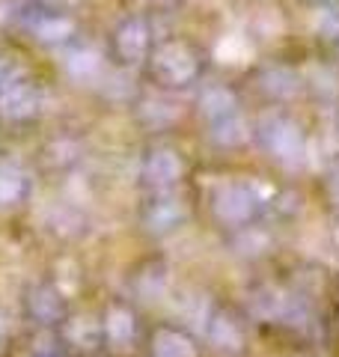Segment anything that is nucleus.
<instances>
[{"instance_id":"20e7f679","label":"nucleus","mask_w":339,"mask_h":357,"mask_svg":"<svg viewBox=\"0 0 339 357\" xmlns=\"http://www.w3.org/2000/svg\"><path fill=\"white\" fill-rule=\"evenodd\" d=\"M24 312L36 328H63L66 325L63 292H56V289L48 283L30 289L27 298H24Z\"/></svg>"},{"instance_id":"423d86ee","label":"nucleus","mask_w":339,"mask_h":357,"mask_svg":"<svg viewBox=\"0 0 339 357\" xmlns=\"http://www.w3.org/2000/svg\"><path fill=\"white\" fill-rule=\"evenodd\" d=\"M39 357H66L63 351H45V354H39Z\"/></svg>"},{"instance_id":"7ed1b4c3","label":"nucleus","mask_w":339,"mask_h":357,"mask_svg":"<svg viewBox=\"0 0 339 357\" xmlns=\"http://www.w3.org/2000/svg\"><path fill=\"white\" fill-rule=\"evenodd\" d=\"M146 351H149V357H202L206 345L188 328L173 325V321H161V325L149 328Z\"/></svg>"},{"instance_id":"f03ea898","label":"nucleus","mask_w":339,"mask_h":357,"mask_svg":"<svg viewBox=\"0 0 339 357\" xmlns=\"http://www.w3.org/2000/svg\"><path fill=\"white\" fill-rule=\"evenodd\" d=\"M247 342H250V331H247V319L239 316L229 307H218L206 316V340L211 351L223 357H241L247 354Z\"/></svg>"},{"instance_id":"39448f33","label":"nucleus","mask_w":339,"mask_h":357,"mask_svg":"<svg viewBox=\"0 0 339 357\" xmlns=\"http://www.w3.org/2000/svg\"><path fill=\"white\" fill-rule=\"evenodd\" d=\"M6 337V321H3V316H0V340Z\"/></svg>"},{"instance_id":"f257e3e1","label":"nucleus","mask_w":339,"mask_h":357,"mask_svg":"<svg viewBox=\"0 0 339 357\" xmlns=\"http://www.w3.org/2000/svg\"><path fill=\"white\" fill-rule=\"evenodd\" d=\"M98 337L101 349L110 351L113 357H128L131 351L146 349V337L149 328L143 325L140 312L126 301H113L110 307H105V316L98 321Z\"/></svg>"}]
</instances>
